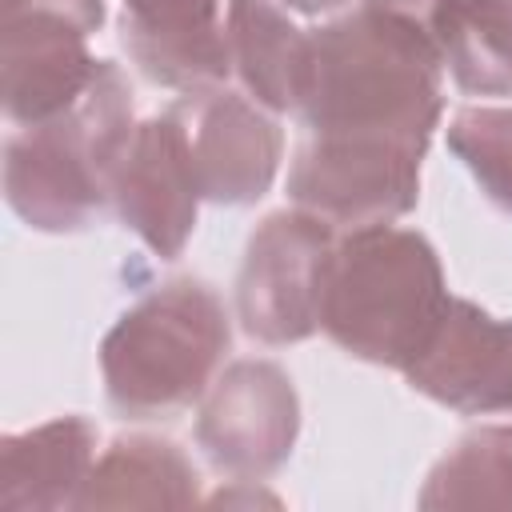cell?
<instances>
[{"mask_svg":"<svg viewBox=\"0 0 512 512\" xmlns=\"http://www.w3.org/2000/svg\"><path fill=\"white\" fill-rule=\"evenodd\" d=\"M124 40L160 80H196L220 72L212 0H124Z\"/></svg>","mask_w":512,"mask_h":512,"instance_id":"cell-3","label":"cell"},{"mask_svg":"<svg viewBox=\"0 0 512 512\" xmlns=\"http://www.w3.org/2000/svg\"><path fill=\"white\" fill-rule=\"evenodd\" d=\"M216 320L220 316L212 300L192 284H180V292H168L164 300H152L136 316H128L120 332L108 340L112 400L140 412L188 400L200 388V376L212 360L168 348L192 340H224Z\"/></svg>","mask_w":512,"mask_h":512,"instance_id":"cell-2","label":"cell"},{"mask_svg":"<svg viewBox=\"0 0 512 512\" xmlns=\"http://www.w3.org/2000/svg\"><path fill=\"white\" fill-rule=\"evenodd\" d=\"M436 264L412 236H376L344 252L336 280L328 284L324 324L332 336L372 360H408L416 340L396 320L416 312L432 320L436 304Z\"/></svg>","mask_w":512,"mask_h":512,"instance_id":"cell-1","label":"cell"}]
</instances>
